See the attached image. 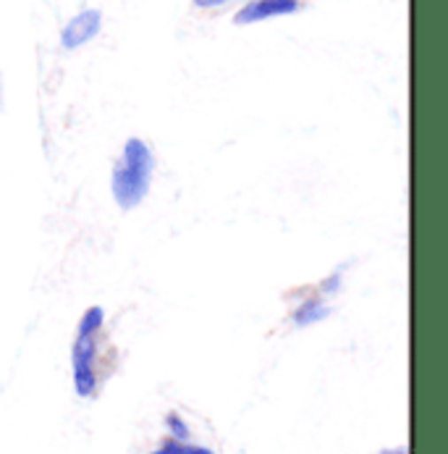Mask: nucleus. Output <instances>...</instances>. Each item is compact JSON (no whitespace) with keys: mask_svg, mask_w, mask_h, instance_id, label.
Masks as SVG:
<instances>
[{"mask_svg":"<svg viewBox=\"0 0 448 454\" xmlns=\"http://www.w3.org/2000/svg\"><path fill=\"white\" fill-rule=\"evenodd\" d=\"M152 171H155V158H152V150L147 147V142H142L139 137L127 139L124 153L111 176V192L121 210L136 207L147 197Z\"/></svg>","mask_w":448,"mask_h":454,"instance_id":"1","label":"nucleus"},{"mask_svg":"<svg viewBox=\"0 0 448 454\" xmlns=\"http://www.w3.org/2000/svg\"><path fill=\"white\" fill-rule=\"evenodd\" d=\"M105 324L103 308H89L84 310L79 328H76V341L71 349V373H73V389L81 399L95 396L100 389V373H97V357H100V333Z\"/></svg>","mask_w":448,"mask_h":454,"instance_id":"2","label":"nucleus"},{"mask_svg":"<svg viewBox=\"0 0 448 454\" xmlns=\"http://www.w3.org/2000/svg\"><path fill=\"white\" fill-rule=\"evenodd\" d=\"M302 8H305L302 0H250L234 13V24L250 27V24H259V21H267V19L299 13Z\"/></svg>","mask_w":448,"mask_h":454,"instance_id":"3","label":"nucleus"},{"mask_svg":"<svg viewBox=\"0 0 448 454\" xmlns=\"http://www.w3.org/2000/svg\"><path fill=\"white\" fill-rule=\"evenodd\" d=\"M100 27H103V13L97 8H84L61 29V45L66 51H76L89 40H95L100 35Z\"/></svg>","mask_w":448,"mask_h":454,"instance_id":"4","label":"nucleus"},{"mask_svg":"<svg viewBox=\"0 0 448 454\" xmlns=\"http://www.w3.org/2000/svg\"><path fill=\"white\" fill-rule=\"evenodd\" d=\"M328 305L322 302V297H307L302 300L294 310H291V324L305 328V325L321 324L322 318H328Z\"/></svg>","mask_w":448,"mask_h":454,"instance_id":"5","label":"nucleus"},{"mask_svg":"<svg viewBox=\"0 0 448 454\" xmlns=\"http://www.w3.org/2000/svg\"><path fill=\"white\" fill-rule=\"evenodd\" d=\"M152 454H215L207 447H194V444H187V442H176V439H168L163 442V447H158Z\"/></svg>","mask_w":448,"mask_h":454,"instance_id":"6","label":"nucleus"},{"mask_svg":"<svg viewBox=\"0 0 448 454\" xmlns=\"http://www.w3.org/2000/svg\"><path fill=\"white\" fill-rule=\"evenodd\" d=\"M166 426L171 431V439H176V442H187L189 439V426L184 423V418L179 412H168L166 415Z\"/></svg>","mask_w":448,"mask_h":454,"instance_id":"7","label":"nucleus"},{"mask_svg":"<svg viewBox=\"0 0 448 454\" xmlns=\"http://www.w3.org/2000/svg\"><path fill=\"white\" fill-rule=\"evenodd\" d=\"M341 289V270H336L333 276L322 278L321 281V292L322 294H336Z\"/></svg>","mask_w":448,"mask_h":454,"instance_id":"8","label":"nucleus"},{"mask_svg":"<svg viewBox=\"0 0 448 454\" xmlns=\"http://www.w3.org/2000/svg\"><path fill=\"white\" fill-rule=\"evenodd\" d=\"M197 8H202V11H212V8H220V5H226V3H231V0H192Z\"/></svg>","mask_w":448,"mask_h":454,"instance_id":"9","label":"nucleus"},{"mask_svg":"<svg viewBox=\"0 0 448 454\" xmlns=\"http://www.w3.org/2000/svg\"><path fill=\"white\" fill-rule=\"evenodd\" d=\"M375 454H406V450L404 447H396V450H381V452Z\"/></svg>","mask_w":448,"mask_h":454,"instance_id":"10","label":"nucleus"},{"mask_svg":"<svg viewBox=\"0 0 448 454\" xmlns=\"http://www.w3.org/2000/svg\"><path fill=\"white\" fill-rule=\"evenodd\" d=\"M0 100H3V82H0Z\"/></svg>","mask_w":448,"mask_h":454,"instance_id":"11","label":"nucleus"}]
</instances>
